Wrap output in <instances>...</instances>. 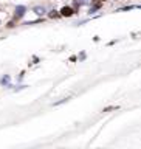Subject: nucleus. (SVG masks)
Returning <instances> with one entry per match:
<instances>
[{
  "label": "nucleus",
  "mask_w": 141,
  "mask_h": 149,
  "mask_svg": "<svg viewBox=\"0 0 141 149\" xmlns=\"http://www.w3.org/2000/svg\"><path fill=\"white\" fill-rule=\"evenodd\" d=\"M73 14H74V11L70 6H64L62 9H60V16L62 17H72Z\"/></svg>",
  "instance_id": "1"
},
{
  "label": "nucleus",
  "mask_w": 141,
  "mask_h": 149,
  "mask_svg": "<svg viewBox=\"0 0 141 149\" xmlns=\"http://www.w3.org/2000/svg\"><path fill=\"white\" fill-rule=\"evenodd\" d=\"M60 14H58V11H51V14H50V17H59Z\"/></svg>",
  "instance_id": "2"
},
{
  "label": "nucleus",
  "mask_w": 141,
  "mask_h": 149,
  "mask_svg": "<svg viewBox=\"0 0 141 149\" xmlns=\"http://www.w3.org/2000/svg\"><path fill=\"white\" fill-rule=\"evenodd\" d=\"M102 2H106V0H102Z\"/></svg>",
  "instance_id": "3"
}]
</instances>
